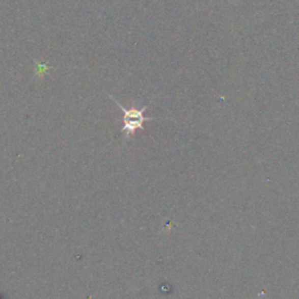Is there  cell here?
Wrapping results in <instances>:
<instances>
[{
  "instance_id": "1",
  "label": "cell",
  "mask_w": 299,
  "mask_h": 299,
  "mask_svg": "<svg viewBox=\"0 0 299 299\" xmlns=\"http://www.w3.org/2000/svg\"><path fill=\"white\" fill-rule=\"evenodd\" d=\"M109 97L113 99L119 109L123 111L122 134H123V138H124V143L126 141H129L137 130L145 131V127H144L145 122L155 121V118L145 116V113L149 110L147 105H144L142 107H137L135 105L131 107H126L124 105H122L121 103H119L114 96H111V95H109Z\"/></svg>"
}]
</instances>
